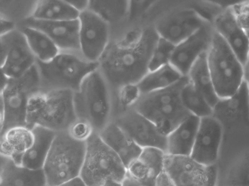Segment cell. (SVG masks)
I'll use <instances>...</instances> for the list:
<instances>
[{"mask_svg": "<svg viewBox=\"0 0 249 186\" xmlns=\"http://www.w3.org/2000/svg\"><path fill=\"white\" fill-rule=\"evenodd\" d=\"M159 35L153 25L142 28L133 40H110L98 61L113 102L119 90L137 85L149 71L151 56Z\"/></svg>", "mask_w": 249, "mask_h": 186, "instance_id": "6da1fadb", "label": "cell"}, {"mask_svg": "<svg viewBox=\"0 0 249 186\" xmlns=\"http://www.w3.org/2000/svg\"><path fill=\"white\" fill-rule=\"evenodd\" d=\"M183 76L171 85L141 94L132 108L152 121L167 135L191 114L182 104L181 90L188 82Z\"/></svg>", "mask_w": 249, "mask_h": 186, "instance_id": "7a4b0ae2", "label": "cell"}, {"mask_svg": "<svg viewBox=\"0 0 249 186\" xmlns=\"http://www.w3.org/2000/svg\"><path fill=\"white\" fill-rule=\"evenodd\" d=\"M40 91L57 89L76 91L85 78L98 68V62L90 61L81 53L59 51L51 60H36Z\"/></svg>", "mask_w": 249, "mask_h": 186, "instance_id": "3957f363", "label": "cell"}, {"mask_svg": "<svg viewBox=\"0 0 249 186\" xmlns=\"http://www.w3.org/2000/svg\"><path fill=\"white\" fill-rule=\"evenodd\" d=\"M77 118L85 120L99 133L113 119V101L108 86L98 68L88 75L73 92Z\"/></svg>", "mask_w": 249, "mask_h": 186, "instance_id": "277c9868", "label": "cell"}, {"mask_svg": "<svg viewBox=\"0 0 249 186\" xmlns=\"http://www.w3.org/2000/svg\"><path fill=\"white\" fill-rule=\"evenodd\" d=\"M73 96L68 89L36 93L28 102L26 127L31 129L38 125L56 132L67 131L77 119Z\"/></svg>", "mask_w": 249, "mask_h": 186, "instance_id": "5b68a950", "label": "cell"}, {"mask_svg": "<svg viewBox=\"0 0 249 186\" xmlns=\"http://www.w3.org/2000/svg\"><path fill=\"white\" fill-rule=\"evenodd\" d=\"M207 59L215 92L221 101L232 97L243 81H248V64L244 66L215 31L207 52Z\"/></svg>", "mask_w": 249, "mask_h": 186, "instance_id": "8992f818", "label": "cell"}, {"mask_svg": "<svg viewBox=\"0 0 249 186\" xmlns=\"http://www.w3.org/2000/svg\"><path fill=\"white\" fill-rule=\"evenodd\" d=\"M126 168L119 157L93 132L86 140L80 175L86 186H122Z\"/></svg>", "mask_w": 249, "mask_h": 186, "instance_id": "52a82bcc", "label": "cell"}, {"mask_svg": "<svg viewBox=\"0 0 249 186\" xmlns=\"http://www.w3.org/2000/svg\"><path fill=\"white\" fill-rule=\"evenodd\" d=\"M86 151V141L77 140L67 131L56 133L44 161L46 186H62L80 175Z\"/></svg>", "mask_w": 249, "mask_h": 186, "instance_id": "ba28073f", "label": "cell"}, {"mask_svg": "<svg viewBox=\"0 0 249 186\" xmlns=\"http://www.w3.org/2000/svg\"><path fill=\"white\" fill-rule=\"evenodd\" d=\"M39 91V77L36 64L21 76L9 78L1 95L3 115L1 135L13 127H26L29 101Z\"/></svg>", "mask_w": 249, "mask_h": 186, "instance_id": "9c48e42d", "label": "cell"}, {"mask_svg": "<svg viewBox=\"0 0 249 186\" xmlns=\"http://www.w3.org/2000/svg\"><path fill=\"white\" fill-rule=\"evenodd\" d=\"M163 169L172 179L175 186H213L217 182L216 164L206 165L190 155L165 153Z\"/></svg>", "mask_w": 249, "mask_h": 186, "instance_id": "30bf717a", "label": "cell"}, {"mask_svg": "<svg viewBox=\"0 0 249 186\" xmlns=\"http://www.w3.org/2000/svg\"><path fill=\"white\" fill-rule=\"evenodd\" d=\"M78 19L80 51L86 59L97 62L110 41V25L88 9L79 12Z\"/></svg>", "mask_w": 249, "mask_h": 186, "instance_id": "8fae6325", "label": "cell"}, {"mask_svg": "<svg viewBox=\"0 0 249 186\" xmlns=\"http://www.w3.org/2000/svg\"><path fill=\"white\" fill-rule=\"evenodd\" d=\"M112 121L142 148L156 147L165 152L166 135L134 108L131 107L120 113Z\"/></svg>", "mask_w": 249, "mask_h": 186, "instance_id": "7c38bea8", "label": "cell"}, {"mask_svg": "<svg viewBox=\"0 0 249 186\" xmlns=\"http://www.w3.org/2000/svg\"><path fill=\"white\" fill-rule=\"evenodd\" d=\"M206 22L208 21L192 7L172 12L153 25L159 36L176 45L196 31Z\"/></svg>", "mask_w": 249, "mask_h": 186, "instance_id": "4fadbf2b", "label": "cell"}, {"mask_svg": "<svg viewBox=\"0 0 249 186\" xmlns=\"http://www.w3.org/2000/svg\"><path fill=\"white\" fill-rule=\"evenodd\" d=\"M212 23L206 22L195 33L175 46L170 64L183 76L196 59L207 52L214 33Z\"/></svg>", "mask_w": 249, "mask_h": 186, "instance_id": "5bb4252c", "label": "cell"}, {"mask_svg": "<svg viewBox=\"0 0 249 186\" xmlns=\"http://www.w3.org/2000/svg\"><path fill=\"white\" fill-rule=\"evenodd\" d=\"M165 152L158 148H142L127 167L122 186H155L157 175L163 169Z\"/></svg>", "mask_w": 249, "mask_h": 186, "instance_id": "9a60e30c", "label": "cell"}, {"mask_svg": "<svg viewBox=\"0 0 249 186\" xmlns=\"http://www.w3.org/2000/svg\"><path fill=\"white\" fill-rule=\"evenodd\" d=\"M1 37L6 47L2 68L9 78L19 77L36 64V59L18 28L16 27Z\"/></svg>", "mask_w": 249, "mask_h": 186, "instance_id": "2e32d148", "label": "cell"}, {"mask_svg": "<svg viewBox=\"0 0 249 186\" xmlns=\"http://www.w3.org/2000/svg\"><path fill=\"white\" fill-rule=\"evenodd\" d=\"M222 136V126L213 115L200 118L190 155L196 161L206 165L216 164Z\"/></svg>", "mask_w": 249, "mask_h": 186, "instance_id": "e0dca14e", "label": "cell"}, {"mask_svg": "<svg viewBox=\"0 0 249 186\" xmlns=\"http://www.w3.org/2000/svg\"><path fill=\"white\" fill-rule=\"evenodd\" d=\"M20 25L32 27L42 31L53 40L59 51L81 53L78 18L48 21L29 17L17 26Z\"/></svg>", "mask_w": 249, "mask_h": 186, "instance_id": "ac0fdd59", "label": "cell"}, {"mask_svg": "<svg viewBox=\"0 0 249 186\" xmlns=\"http://www.w3.org/2000/svg\"><path fill=\"white\" fill-rule=\"evenodd\" d=\"M214 31L225 40L244 66L249 62L248 31L238 21L232 8L223 10L212 23Z\"/></svg>", "mask_w": 249, "mask_h": 186, "instance_id": "d6986e66", "label": "cell"}, {"mask_svg": "<svg viewBox=\"0 0 249 186\" xmlns=\"http://www.w3.org/2000/svg\"><path fill=\"white\" fill-rule=\"evenodd\" d=\"M98 134L102 140L119 157L126 168L138 156L142 150L113 121Z\"/></svg>", "mask_w": 249, "mask_h": 186, "instance_id": "ffe728a7", "label": "cell"}, {"mask_svg": "<svg viewBox=\"0 0 249 186\" xmlns=\"http://www.w3.org/2000/svg\"><path fill=\"white\" fill-rule=\"evenodd\" d=\"M200 118L191 114L166 135L165 153L190 155L199 125Z\"/></svg>", "mask_w": 249, "mask_h": 186, "instance_id": "44dd1931", "label": "cell"}, {"mask_svg": "<svg viewBox=\"0 0 249 186\" xmlns=\"http://www.w3.org/2000/svg\"><path fill=\"white\" fill-rule=\"evenodd\" d=\"M33 140L23 153L20 165L32 169H42L56 132L35 125L31 129Z\"/></svg>", "mask_w": 249, "mask_h": 186, "instance_id": "7402d4cb", "label": "cell"}, {"mask_svg": "<svg viewBox=\"0 0 249 186\" xmlns=\"http://www.w3.org/2000/svg\"><path fill=\"white\" fill-rule=\"evenodd\" d=\"M0 186H46L42 169H32L7 159L0 171Z\"/></svg>", "mask_w": 249, "mask_h": 186, "instance_id": "603a6c76", "label": "cell"}, {"mask_svg": "<svg viewBox=\"0 0 249 186\" xmlns=\"http://www.w3.org/2000/svg\"><path fill=\"white\" fill-rule=\"evenodd\" d=\"M89 10L110 25V39L115 37L124 25L128 13V0H89Z\"/></svg>", "mask_w": 249, "mask_h": 186, "instance_id": "cb8c5ba5", "label": "cell"}, {"mask_svg": "<svg viewBox=\"0 0 249 186\" xmlns=\"http://www.w3.org/2000/svg\"><path fill=\"white\" fill-rule=\"evenodd\" d=\"M33 140L31 129L26 126L12 128L0 136V154L20 165L22 156Z\"/></svg>", "mask_w": 249, "mask_h": 186, "instance_id": "d4e9b609", "label": "cell"}, {"mask_svg": "<svg viewBox=\"0 0 249 186\" xmlns=\"http://www.w3.org/2000/svg\"><path fill=\"white\" fill-rule=\"evenodd\" d=\"M188 81L202 95L213 109L221 101L217 96L208 65L207 52L201 54L190 67Z\"/></svg>", "mask_w": 249, "mask_h": 186, "instance_id": "484cf974", "label": "cell"}, {"mask_svg": "<svg viewBox=\"0 0 249 186\" xmlns=\"http://www.w3.org/2000/svg\"><path fill=\"white\" fill-rule=\"evenodd\" d=\"M17 27L24 34L29 47L37 60L48 61L59 51L55 43L42 31L25 25Z\"/></svg>", "mask_w": 249, "mask_h": 186, "instance_id": "4316f807", "label": "cell"}, {"mask_svg": "<svg viewBox=\"0 0 249 186\" xmlns=\"http://www.w3.org/2000/svg\"><path fill=\"white\" fill-rule=\"evenodd\" d=\"M183 76L169 63L149 71L136 85L140 93L144 94L171 85Z\"/></svg>", "mask_w": 249, "mask_h": 186, "instance_id": "83f0119b", "label": "cell"}, {"mask_svg": "<svg viewBox=\"0 0 249 186\" xmlns=\"http://www.w3.org/2000/svg\"><path fill=\"white\" fill-rule=\"evenodd\" d=\"M79 12L63 0H37L30 17L53 21L77 18Z\"/></svg>", "mask_w": 249, "mask_h": 186, "instance_id": "f1b7e54d", "label": "cell"}, {"mask_svg": "<svg viewBox=\"0 0 249 186\" xmlns=\"http://www.w3.org/2000/svg\"><path fill=\"white\" fill-rule=\"evenodd\" d=\"M180 97L182 104L191 114L200 118L213 115L214 109L189 81L182 87Z\"/></svg>", "mask_w": 249, "mask_h": 186, "instance_id": "f546056e", "label": "cell"}, {"mask_svg": "<svg viewBox=\"0 0 249 186\" xmlns=\"http://www.w3.org/2000/svg\"><path fill=\"white\" fill-rule=\"evenodd\" d=\"M37 0H0V16L16 26L31 17Z\"/></svg>", "mask_w": 249, "mask_h": 186, "instance_id": "4dcf8cb0", "label": "cell"}, {"mask_svg": "<svg viewBox=\"0 0 249 186\" xmlns=\"http://www.w3.org/2000/svg\"><path fill=\"white\" fill-rule=\"evenodd\" d=\"M128 9L125 22L113 40L121 38L128 32L140 27L142 19L156 0H128Z\"/></svg>", "mask_w": 249, "mask_h": 186, "instance_id": "1f68e13d", "label": "cell"}, {"mask_svg": "<svg viewBox=\"0 0 249 186\" xmlns=\"http://www.w3.org/2000/svg\"><path fill=\"white\" fill-rule=\"evenodd\" d=\"M175 46L169 41L159 36L151 56L149 71L169 64Z\"/></svg>", "mask_w": 249, "mask_h": 186, "instance_id": "d6a6232c", "label": "cell"}, {"mask_svg": "<svg viewBox=\"0 0 249 186\" xmlns=\"http://www.w3.org/2000/svg\"><path fill=\"white\" fill-rule=\"evenodd\" d=\"M73 138L86 141L93 132L90 125L87 121L77 118L67 130Z\"/></svg>", "mask_w": 249, "mask_h": 186, "instance_id": "836d02e7", "label": "cell"}, {"mask_svg": "<svg viewBox=\"0 0 249 186\" xmlns=\"http://www.w3.org/2000/svg\"><path fill=\"white\" fill-rule=\"evenodd\" d=\"M213 4L224 10L235 5L248 2L249 0H197Z\"/></svg>", "mask_w": 249, "mask_h": 186, "instance_id": "e575fe53", "label": "cell"}, {"mask_svg": "<svg viewBox=\"0 0 249 186\" xmlns=\"http://www.w3.org/2000/svg\"><path fill=\"white\" fill-rule=\"evenodd\" d=\"M155 186H175V185L169 175L163 169L157 175Z\"/></svg>", "mask_w": 249, "mask_h": 186, "instance_id": "d590c367", "label": "cell"}, {"mask_svg": "<svg viewBox=\"0 0 249 186\" xmlns=\"http://www.w3.org/2000/svg\"><path fill=\"white\" fill-rule=\"evenodd\" d=\"M16 27L15 23L0 16V36L3 35Z\"/></svg>", "mask_w": 249, "mask_h": 186, "instance_id": "8d00e7d4", "label": "cell"}, {"mask_svg": "<svg viewBox=\"0 0 249 186\" xmlns=\"http://www.w3.org/2000/svg\"><path fill=\"white\" fill-rule=\"evenodd\" d=\"M63 0L79 12L87 9L89 3V0Z\"/></svg>", "mask_w": 249, "mask_h": 186, "instance_id": "74e56055", "label": "cell"}, {"mask_svg": "<svg viewBox=\"0 0 249 186\" xmlns=\"http://www.w3.org/2000/svg\"><path fill=\"white\" fill-rule=\"evenodd\" d=\"M62 186H86L84 180L80 175L71 178L63 184Z\"/></svg>", "mask_w": 249, "mask_h": 186, "instance_id": "f35d334b", "label": "cell"}, {"mask_svg": "<svg viewBox=\"0 0 249 186\" xmlns=\"http://www.w3.org/2000/svg\"><path fill=\"white\" fill-rule=\"evenodd\" d=\"M8 80L9 78L4 73L2 67H0V95H2L7 84Z\"/></svg>", "mask_w": 249, "mask_h": 186, "instance_id": "ab89813d", "label": "cell"}, {"mask_svg": "<svg viewBox=\"0 0 249 186\" xmlns=\"http://www.w3.org/2000/svg\"><path fill=\"white\" fill-rule=\"evenodd\" d=\"M6 53V47L1 37L0 36V67L3 64Z\"/></svg>", "mask_w": 249, "mask_h": 186, "instance_id": "60d3db41", "label": "cell"}, {"mask_svg": "<svg viewBox=\"0 0 249 186\" xmlns=\"http://www.w3.org/2000/svg\"><path fill=\"white\" fill-rule=\"evenodd\" d=\"M3 105L1 95H0V138L1 135V132L3 127Z\"/></svg>", "mask_w": 249, "mask_h": 186, "instance_id": "b9f144b4", "label": "cell"}, {"mask_svg": "<svg viewBox=\"0 0 249 186\" xmlns=\"http://www.w3.org/2000/svg\"></svg>", "mask_w": 249, "mask_h": 186, "instance_id": "7bdbcfd3", "label": "cell"}]
</instances>
